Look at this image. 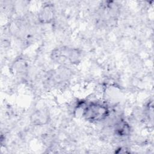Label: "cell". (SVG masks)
I'll return each instance as SVG.
<instances>
[{
	"label": "cell",
	"instance_id": "cell-1",
	"mask_svg": "<svg viewBox=\"0 0 154 154\" xmlns=\"http://www.w3.org/2000/svg\"><path fill=\"white\" fill-rule=\"evenodd\" d=\"M109 114L108 106L99 102H90L82 108V116L91 122H99L104 120Z\"/></svg>",
	"mask_w": 154,
	"mask_h": 154
},
{
	"label": "cell",
	"instance_id": "cell-2",
	"mask_svg": "<svg viewBox=\"0 0 154 154\" xmlns=\"http://www.w3.org/2000/svg\"><path fill=\"white\" fill-rule=\"evenodd\" d=\"M52 55L55 60L62 64L76 63L80 58V54L76 49L67 47L58 49Z\"/></svg>",
	"mask_w": 154,
	"mask_h": 154
},
{
	"label": "cell",
	"instance_id": "cell-3",
	"mask_svg": "<svg viewBox=\"0 0 154 154\" xmlns=\"http://www.w3.org/2000/svg\"><path fill=\"white\" fill-rule=\"evenodd\" d=\"M131 128L129 125L124 121H121L115 125V133L119 136H126L130 132Z\"/></svg>",
	"mask_w": 154,
	"mask_h": 154
},
{
	"label": "cell",
	"instance_id": "cell-4",
	"mask_svg": "<svg viewBox=\"0 0 154 154\" xmlns=\"http://www.w3.org/2000/svg\"><path fill=\"white\" fill-rule=\"evenodd\" d=\"M40 19L43 22H49L53 18V10L49 6L45 7L40 14Z\"/></svg>",
	"mask_w": 154,
	"mask_h": 154
}]
</instances>
